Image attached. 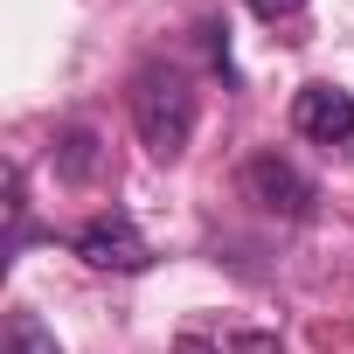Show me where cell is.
Here are the masks:
<instances>
[{
  "mask_svg": "<svg viewBox=\"0 0 354 354\" xmlns=\"http://www.w3.org/2000/svg\"><path fill=\"white\" fill-rule=\"evenodd\" d=\"M132 132L153 160H181L188 139H195V84L188 70H174V63H146L132 77Z\"/></svg>",
  "mask_w": 354,
  "mask_h": 354,
  "instance_id": "cell-1",
  "label": "cell"
},
{
  "mask_svg": "<svg viewBox=\"0 0 354 354\" xmlns=\"http://www.w3.org/2000/svg\"><path fill=\"white\" fill-rule=\"evenodd\" d=\"M243 202H257L264 216H285V223H306L313 216V181L285 160V153H250L243 160Z\"/></svg>",
  "mask_w": 354,
  "mask_h": 354,
  "instance_id": "cell-2",
  "label": "cell"
},
{
  "mask_svg": "<svg viewBox=\"0 0 354 354\" xmlns=\"http://www.w3.org/2000/svg\"><path fill=\"white\" fill-rule=\"evenodd\" d=\"M77 257H84L91 271H146V264H153V243L139 236V223H132L125 209H104V216H91V223L77 230Z\"/></svg>",
  "mask_w": 354,
  "mask_h": 354,
  "instance_id": "cell-3",
  "label": "cell"
},
{
  "mask_svg": "<svg viewBox=\"0 0 354 354\" xmlns=\"http://www.w3.org/2000/svg\"><path fill=\"white\" fill-rule=\"evenodd\" d=\"M292 132L313 146H354V97L340 84H299L292 91Z\"/></svg>",
  "mask_w": 354,
  "mask_h": 354,
  "instance_id": "cell-4",
  "label": "cell"
},
{
  "mask_svg": "<svg viewBox=\"0 0 354 354\" xmlns=\"http://www.w3.org/2000/svg\"><path fill=\"white\" fill-rule=\"evenodd\" d=\"M174 354H285V340H278L271 326H243V319L209 313V319H188V326H181Z\"/></svg>",
  "mask_w": 354,
  "mask_h": 354,
  "instance_id": "cell-5",
  "label": "cell"
},
{
  "mask_svg": "<svg viewBox=\"0 0 354 354\" xmlns=\"http://www.w3.org/2000/svg\"><path fill=\"white\" fill-rule=\"evenodd\" d=\"M8 354H63V347H56V333H49L35 313H15V319H8Z\"/></svg>",
  "mask_w": 354,
  "mask_h": 354,
  "instance_id": "cell-6",
  "label": "cell"
},
{
  "mask_svg": "<svg viewBox=\"0 0 354 354\" xmlns=\"http://www.w3.org/2000/svg\"><path fill=\"white\" fill-rule=\"evenodd\" d=\"M91 146H97V139H91L84 125H77V132H63V174H70V181H84V174L97 167V153H91Z\"/></svg>",
  "mask_w": 354,
  "mask_h": 354,
  "instance_id": "cell-7",
  "label": "cell"
},
{
  "mask_svg": "<svg viewBox=\"0 0 354 354\" xmlns=\"http://www.w3.org/2000/svg\"><path fill=\"white\" fill-rule=\"evenodd\" d=\"M243 8H250L257 21H292V15L306 8V0H243Z\"/></svg>",
  "mask_w": 354,
  "mask_h": 354,
  "instance_id": "cell-8",
  "label": "cell"
}]
</instances>
